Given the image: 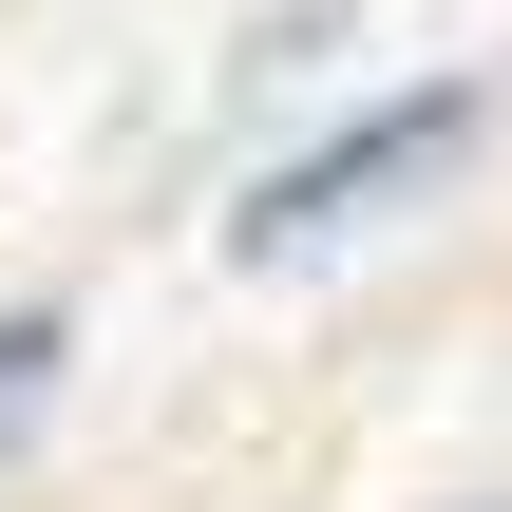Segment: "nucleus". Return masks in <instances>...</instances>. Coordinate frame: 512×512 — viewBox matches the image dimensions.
<instances>
[{"label": "nucleus", "instance_id": "1", "mask_svg": "<svg viewBox=\"0 0 512 512\" xmlns=\"http://www.w3.org/2000/svg\"><path fill=\"white\" fill-rule=\"evenodd\" d=\"M456 152H475V95H399V114L323 133L304 171H266V190L228 209V247H247V266H285V247H323V228H361V209H399V190H437Z\"/></svg>", "mask_w": 512, "mask_h": 512}, {"label": "nucleus", "instance_id": "2", "mask_svg": "<svg viewBox=\"0 0 512 512\" xmlns=\"http://www.w3.org/2000/svg\"><path fill=\"white\" fill-rule=\"evenodd\" d=\"M38 380H57V323H0V418H19Z\"/></svg>", "mask_w": 512, "mask_h": 512}]
</instances>
